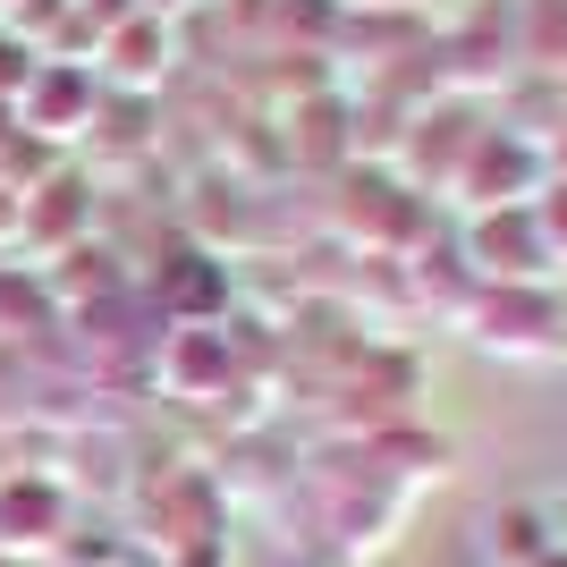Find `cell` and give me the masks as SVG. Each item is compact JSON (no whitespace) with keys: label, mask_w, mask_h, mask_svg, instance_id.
Segmentation results:
<instances>
[{"label":"cell","mask_w":567,"mask_h":567,"mask_svg":"<svg viewBox=\"0 0 567 567\" xmlns=\"http://www.w3.org/2000/svg\"><path fill=\"white\" fill-rule=\"evenodd\" d=\"M94 111V85L85 76H69V69H34V102H25V118L51 136V118H85Z\"/></svg>","instance_id":"6da1fadb"},{"label":"cell","mask_w":567,"mask_h":567,"mask_svg":"<svg viewBox=\"0 0 567 567\" xmlns=\"http://www.w3.org/2000/svg\"><path fill=\"white\" fill-rule=\"evenodd\" d=\"M111 60H118V76H153V69H162V18L118 25V34H111Z\"/></svg>","instance_id":"7a4b0ae2"}]
</instances>
